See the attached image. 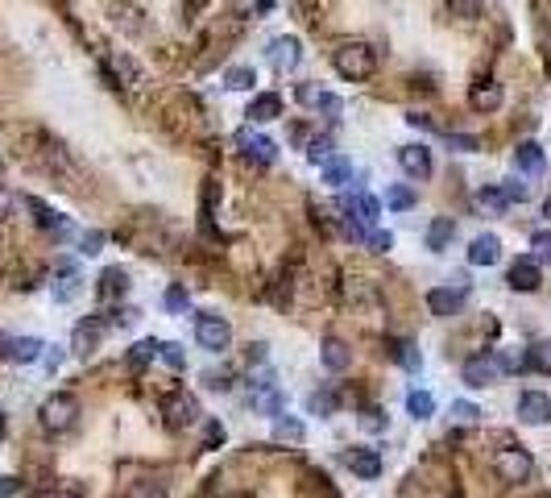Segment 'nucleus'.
<instances>
[{
    "label": "nucleus",
    "instance_id": "f8f14e48",
    "mask_svg": "<svg viewBox=\"0 0 551 498\" xmlns=\"http://www.w3.org/2000/svg\"><path fill=\"white\" fill-rule=\"evenodd\" d=\"M112 329V320L104 316H87L75 324V337H71V349L75 357H87V353H96L100 349V340H104V332Z\"/></svg>",
    "mask_w": 551,
    "mask_h": 498
},
{
    "label": "nucleus",
    "instance_id": "c756f323",
    "mask_svg": "<svg viewBox=\"0 0 551 498\" xmlns=\"http://www.w3.org/2000/svg\"><path fill=\"white\" fill-rule=\"evenodd\" d=\"M348 179H352V162L336 159V154H332V159L324 162V183H328V187H344Z\"/></svg>",
    "mask_w": 551,
    "mask_h": 498
},
{
    "label": "nucleus",
    "instance_id": "4468645a",
    "mask_svg": "<svg viewBox=\"0 0 551 498\" xmlns=\"http://www.w3.org/2000/svg\"><path fill=\"white\" fill-rule=\"evenodd\" d=\"M237 146H240V154H245L249 162H257V167L278 162V142H270V137H262V134H253V129H240Z\"/></svg>",
    "mask_w": 551,
    "mask_h": 498
},
{
    "label": "nucleus",
    "instance_id": "f257e3e1",
    "mask_svg": "<svg viewBox=\"0 0 551 498\" xmlns=\"http://www.w3.org/2000/svg\"><path fill=\"white\" fill-rule=\"evenodd\" d=\"M332 67L348 84H365V79L377 75V50H373L369 42H340V46L332 50Z\"/></svg>",
    "mask_w": 551,
    "mask_h": 498
},
{
    "label": "nucleus",
    "instance_id": "72a5a7b5",
    "mask_svg": "<svg viewBox=\"0 0 551 498\" xmlns=\"http://www.w3.org/2000/svg\"><path fill=\"white\" fill-rule=\"evenodd\" d=\"M477 208H485V212H493V216H502L506 208H510V200L502 195V187H481V192H477Z\"/></svg>",
    "mask_w": 551,
    "mask_h": 498
},
{
    "label": "nucleus",
    "instance_id": "c85d7f7f",
    "mask_svg": "<svg viewBox=\"0 0 551 498\" xmlns=\"http://www.w3.org/2000/svg\"><path fill=\"white\" fill-rule=\"evenodd\" d=\"M415 204H419V195L410 192L407 183H394V187H385V208H394V212H410Z\"/></svg>",
    "mask_w": 551,
    "mask_h": 498
},
{
    "label": "nucleus",
    "instance_id": "3c124183",
    "mask_svg": "<svg viewBox=\"0 0 551 498\" xmlns=\"http://www.w3.org/2000/svg\"><path fill=\"white\" fill-rule=\"evenodd\" d=\"M407 125H415V129H427V134H435V121L427 117V112H407Z\"/></svg>",
    "mask_w": 551,
    "mask_h": 498
},
{
    "label": "nucleus",
    "instance_id": "f03ea898",
    "mask_svg": "<svg viewBox=\"0 0 551 498\" xmlns=\"http://www.w3.org/2000/svg\"><path fill=\"white\" fill-rule=\"evenodd\" d=\"M37 424L46 428L50 437L71 432V428L79 424V399H75L71 390H54V395L42 399V407H37Z\"/></svg>",
    "mask_w": 551,
    "mask_h": 498
},
{
    "label": "nucleus",
    "instance_id": "5fc2aeb1",
    "mask_svg": "<svg viewBox=\"0 0 551 498\" xmlns=\"http://www.w3.org/2000/svg\"><path fill=\"white\" fill-rule=\"evenodd\" d=\"M17 490H21L17 486V478H9V474L0 478V498H17Z\"/></svg>",
    "mask_w": 551,
    "mask_h": 498
},
{
    "label": "nucleus",
    "instance_id": "4be33fe9",
    "mask_svg": "<svg viewBox=\"0 0 551 498\" xmlns=\"http://www.w3.org/2000/svg\"><path fill=\"white\" fill-rule=\"evenodd\" d=\"M468 109L473 112H498L502 109V84H493V79L477 84L473 92H468Z\"/></svg>",
    "mask_w": 551,
    "mask_h": 498
},
{
    "label": "nucleus",
    "instance_id": "c03bdc74",
    "mask_svg": "<svg viewBox=\"0 0 551 498\" xmlns=\"http://www.w3.org/2000/svg\"><path fill=\"white\" fill-rule=\"evenodd\" d=\"M502 195L510 200V204H527V200H531V187H527V183H518V179H506L502 183Z\"/></svg>",
    "mask_w": 551,
    "mask_h": 498
},
{
    "label": "nucleus",
    "instance_id": "dca6fc26",
    "mask_svg": "<svg viewBox=\"0 0 551 498\" xmlns=\"http://www.w3.org/2000/svg\"><path fill=\"white\" fill-rule=\"evenodd\" d=\"M25 204H29V212H34V220H37V229H46V233H54V237H59V241H67V237H71V220L62 216V212H54V208H46L42 204V200H25Z\"/></svg>",
    "mask_w": 551,
    "mask_h": 498
},
{
    "label": "nucleus",
    "instance_id": "a211bd4d",
    "mask_svg": "<svg viewBox=\"0 0 551 498\" xmlns=\"http://www.w3.org/2000/svg\"><path fill=\"white\" fill-rule=\"evenodd\" d=\"M340 212H344V216H352V220H361L365 229H373V225H377V216H382V200H373V195L357 192L348 204H340Z\"/></svg>",
    "mask_w": 551,
    "mask_h": 498
},
{
    "label": "nucleus",
    "instance_id": "2eb2a0df",
    "mask_svg": "<svg viewBox=\"0 0 551 498\" xmlns=\"http://www.w3.org/2000/svg\"><path fill=\"white\" fill-rule=\"evenodd\" d=\"M348 469L361 478V482H377L382 478V453L377 449H365V445H357V449H348Z\"/></svg>",
    "mask_w": 551,
    "mask_h": 498
},
{
    "label": "nucleus",
    "instance_id": "6e6552de",
    "mask_svg": "<svg viewBox=\"0 0 551 498\" xmlns=\"http://www.w3.org/2000/svg\"><path fill=\"white\" fill-rule=\"evenodd\" d=\"M162 420H166L170 432H182V428H191L199 420V403L187 395V390H174L162 399Z\"/></svg>",
    "mask_w": 551,
    "mask_h": 498
},
{
    "label": "nucleus",
    "instance_id": "cd10ccee",
    "mask_svg": "<svg viewBox=\"0 0 551 498\" xmlns=\"http://www.w3.org/2000/svg\"><path fill=\"white\" fill-rule=\"evenodd\" d=\"M220 84H224L228 92H253V84H257V71H253V67H228V71L220 75Z\"/></svg>",
    "mask_w": 551,
    "mask_h": 498
},
{
    "label": "nucleus",
    "instance_id": "37998d69",
    "mask_svg": "<svg viewBox=\"0 0 551 498\" xmlns=\"http://www.w3.org/2000/svg\"><path fill=\"white\" fill-rule=\"evenodd\" d=\"M531 249H535V262H551V233L547 229L531 233Z\"/></svg>",
    "mask_w": 551,
    "mask_h": 498
},
{
    "label": "nucleus",
    "instance_id": "49530a36",
    "mask_svg": "<svg viewBox=\"0 0 551 498\" xmlns=\"http://www.w3.org/2000/svg\"><path fill=\"white\" fill-rule=\"evenodd\" d=\"M34 498H84V494H79V486H67V482H54V486L37 490Z\"/></svg>",
    "mask_w": 551,
    "mask_h": 498
},
{
    "label": "nucleus",
    "instance_id": "f3484780",
    "mask_svg": "<svg viewBox=\"0 0 551 498\" xmlns=\"http://www.w3.org/2000/svg\"><path fill=\"white\" fill-rule=\"evenodd\" d=\"M245 117H249V125H270V121H278V117H282V96H278V92H257V96L249 100Z\"/></svg>",
    "mask_w": 551,
    "mask_h": 498
},
{
    "label": "nucleus",
    "instance_id": "79ce46f5",
    "mask_svg": "<svg viewBox=\"0 0 551 498\" xmlns=\"http://www.w3.org/2000/svg\"><path fill=\"white\" fill-rule=\"evenodd\" d=\"M498 362H502L506 374H523V370H527V349H523V353L502 349V353H498Z\"/></svg>",
    "mask_w": 551,
    "mask_h": 498
},
{
    "label": "nucleus",
    "instance_id": "423d86ee",
    "mask_svg": "<svg viewBox=\"0 0 551 498\" xmlns=\"http://www.w3.org/2000/svg\"><path fill=\"white\" fill-rule=\"evenodd\" d=\"M465 304H468V287L465 282H448V287H432L427 291V312H432L435 320H452V316H460L465 312Z\"/></svg>",
    "mask_w": 551,
    "mask_h": 498
},
{
    "label": "nucleus",
    "instance_id": "a19ab883",
    "mask_svg": "<svg viewBox=\"0 0 551 498\" xmlns=\"http://www.w3.org/2000/svg\"><path fill=\"white\" fill-rule=\"evenodd\" d=\"M162 304H166V312L182 316V312L191 307V299H187V291H182V287H166V295H162Z\"/></svg>",
    "mask_w": 551,
    "mask_h": 498
},
{
    "label": "nucleus",
    "instance_id": "0eeeda50",
    "mask_svg": "<svg viewBox=\"0 0 551 498\" xmlns=\"http://www.w3.org/2000/svg\"><path fill=\"white\" fill-rule=\"evenodd\" d=\"M265 62H270V67H274L278 75L299 71V62H303V42H299L295 34L270 37V46H265Z\"/></svg>",
    "mask_w": 551,
    "mask_h": 498
},
{
    "label": "nucleus",
    "instance_id": "1a4fd4ad",
    "mask_svg": "<svg viewBox=\"0 0 551 498\" xmlns=\"http://www.w3.org/2000/svg\"><path fill=\"white\" fill-rule=\"evenodd\" d=\"M398 167H402V175L415 183H427L435 175V159L432 150L423 146V142H410V146H398Z\"/></svg>",
    "mask_w": 551,
    "mask_h": 498
},
{
    "label": "nucleus",
    "instance_id": "2f4dec72",
    "mask_svg": "<svg viewBox=\"0 0 551 498\" xmlns=\"http://www.w3.org/2000/svg\"><path fill=\"white\" fill-rule=\"evenodd\" d=\"M158 349H162V340H137L129 349V370H145L158 357Z\"/></svg>",
    "mask_w": 551,
    "mask_h": 498
},
{
    "label": "nucleus",
    "instance_id": "8fccbe9b",
    "mask_svg": "<svg viewBox=\"0 0 551 498\" xmlns=\"http://www.w3.org/2000/svg\"><path fill=\"white\" fill-rule=\"evenodd\" d=\"M216 445H224V424H207V437H204V449H216Z\"/></svg>",
    "mask_w": 551,
    "mask_h": 498
},
{
    "label": "nucleus",
    "instance_id": "13d9d810",
    "mask_svg": "<svg viewBox=\"0 0 551 498\" xmlns=\"http://www.w3.org/2000/svg\"><path fill=\"white\" fill-rule=\"evenodd\" d=\"M543 216H551V195H547V200H543Z\"/></svg>",
    "mask_w": 551,
    "mask_h": 498
},
{
    "label": "nucleus",
    "instance_id": "393cba45",
    "mask_svg": "<svg viewBox=\"0 0 551 498\" xmlns=\"http://www.w3.org/2000/svg\"><path fill=\"white\" fill-rule=\"evenodd\" d=\"M452 237H456V220L452 216H435L432 225H427V237H423V241H427L432 254H443V249L452 245Z\"/></svg>",
    "mask_w": 551,
    "mask_h": 498
},
{
    "label": "nucleus",
    "instance_id": "20e7f679",
    "mask_svg": "<svg viewBox=\"0 0 551 498\" xmlns=\"http://www.w3.org/2000/svg\"><path fill=\"white\" fill-rule=\"evenodd\" d=\"M195 340H199V349L207 353H224L232 345V324H228L220 312H199L195 316Z\"/></svg>",
    "mask_w": 551,
    "mask_h": 498
},
{
    "label": "nucleus",
    "instance_id": "7ed1b4c3",
    "mask_svg": "<svg viewBox=\"0 0 551 498\" xmlns=\"http://www.w3.org/2000/svg\"><path fill=\"white\" fill-rule=\"evenodd\" d=\"M493 474L502 478L506 486H518V482H531L535 478V457L527 449H498L493 453Z\"/></svg>",
    "mask_w": 551,
    "mask_h": 498
},
{
    "label": "nucleus",
    "instance_id": "aec40b11",
    "mask_svg": "<svg viewBox=\"0 0 551 498\" xmlns=\"http://www.w3.org/2000/svg\"><path fill=\"white\" fill-rule=\"evenodd\" d=\"M320 362H324L332 374H344L348 365H352V349H348L340 337H324V345H320Z\"/></svg>",
    "mask_w": 551,
    "mask_h": 498
},
{
    "label": "nucleus",
    "instance_id": "6ab92c4d",
    "mask_svg": "<svg viewBox=\"0 0 551 498\" xmlns=\"http://www.w3.org/2000/svg\"><path fill=\"white\" fill-rule=\"evenodd\" d=\"M498 257H502V241L493 233H481V237L468 241V262L473 266H498Z\"/></svg>",
    "mask_w": 551,
    "mask_h": 498
},
{
    "label": "nucleus",
    "instance_id": "412c9836",
    "mask_svg": "<svg viewBox=\"0 0 551 498\" xmlns=\"http://www.w3.org/2000/svg\"><path fill=\"white\" fill-rule=\"evenodd\" d=\"M125 291H129V274H125L120 266H109L104 274H100L96 295L104 299V304H117V299H125Z\"/></svg>",
    "mask_w": 551,
    "mask_h": 498
},
{
    "label": "nucleus",
    "instance_id": "bb28decb",
    "mask_svg": "<svg viewBox=\"0 0 551 498\" xmlns=\"http://www.w3.org/2000/svg\"><path fill=\"white\" fill-rule=\"evenodd\" d=\"M527 370H535V374L551 378V337L535 340V345L527 349Z\"/></svg>",
    "mask_w": 551,
    "mask_h": 498
},
{
    "label": "nucleus",
    "instance_id": "9d476101",
    "mask_svg": "<svg viewBox=\"0 0 551 498\" xmlns=\"http://www.w3.org/2000/svg\"><path fill=\"white\" fill-rule=\"evenodd\" d=\"M515 412H518V424H527V428L551 424V395H543V390H523Z\"/></svg>",
    "mask_w": 551,
    "mask_h": 498
},
{
    "label": "nucleus",
    "instance_id": "ddd939ff",
    "mask_svg": "<svg viewBox=\"0 0 551 498\" xmlns=\"http://www.w3.org/2000/svg\"><path fill=\"white\" fill-rule=\"evenodd\" d=\"M506 287H510V291H523V295L539 291L543 266L535 262V257H518V262H510V270H506Z\"/></svg>",
    "mask_w": 551,
    "mask_h": 498
},
{
    "label": "nucleus",
    "instance_id": "de8ad7c7",
    "mask_svg": "<svg viewBox=\"0 0 551 498\" xmlns=\"http://www.w3.org/2000/svg\"><path fill=\"white\" fill-rule=\"evenodd\" d=\"M365 245H369L373 254H390V249H394V237H390V233H369Z\"/></svg>",
    "mask_w": 551,
    "mask_h": 498
},
{
    "label": "nucleus",
    "instance_id": "ea45409f",
    "mask_svg": "<svg viewBox=\"0 0 551 498\" xmlns=\"http://www.w3.org/2000/svg\"><path fill=\"white\" fill-rule=\"evenodd\" d=\"M158 357H162V362H166L170 370H187V353H182V345H174V340H162Z\"/></svg>",
    "mask_w": 551,
    "mask_h": 498
},
{
    "label": "nucleus",
    "instance_id": "864d4df0",
    "mask_svg": "<svg viewBox=\"0 0 551 498\" xmlns=\"http://www.w3.org/2000/svg\"><path fill=\"white\" fill-rule=\"evenodd\" d=\"M207 387H212V390H228V387H232V374H228V370H220V374H207Z\"/></svg>",
    "mask_w": 551,
    "mask_h": 498
},
{
    "label": "nucleus",
    "instance_id": "c9c22d12",
    "mask_svg": "<svg viewBox=\"0 0 551 498\" xmlns=\"http://www.w3.org/2000/svg\"><path fill=\"white\" fill-rule=\"evenodd\" d=\"M274 440H290V445H299V440H303V424H299V420H290V415H274Z\"/></svg>",
    "mask_w": 551,
    "mask_h": 498
},
{
    "label": "nucleus",
    "instance_id": "a18cd8bd",
    "mask_svg": "<svg viewBox=\"0 0 551 498\" xmlns=\"http://www.w3.org/2000/svg\"><path fill=\"white\" fill-rule=\"evenodd\" d=\"M452 415L460 420V424H477V420H481V407H477V403H468V399H456L452 403Z\"/></svg>",
    "mask_w": 551,
    "mask_h": 498
},
{
    "label": "nucleus",
    "instance_id": "4c0bfd02",
    "mask_svg": "<svg viewBox=\"0 0 551 498\" xmlns=\"http://www.w3.org/2000/svg\"><path fill=\"white\" fill-rule=\"evenodd\" d=\"M481 4H485V0H448V12H452V17H460V21H477Z\"/></svg>",
    "mask_w": 551,
    "mask_h": 498
},
{
    "label": "nucleus",
    "instance_id": "7c9ffc66",
    "mask_svg": "<svg viewBox=\"0 0 551 498\" xmlns=\"http://www.w3.org/2000/svg\"><path fill=\"white\" fill-rule=\"evenodd\" d=\"M336 407H340V399H336L332 390H312V395H307V412L320 415V420L336 415Z\"/></svg>",
    "mask_w": 551,
    "mask_h": 498
},
{
    "label": "nucleus",
    "instance_id": "b1692460",
    "mask_svg": "<svg viewBox=\"0 0 551 498\" xmlns=\"http://www.w3.org/2000/svg\"><path fill=\"white\" fill-rule=\"evenodd\" d=\"M42 349H46V345H42L37 337H12V340H4V357H9V362H17V365L37 362V357H42Z\"/></svg>",
    "mask_w": 551,
    "mask_h": 498
},
{
    "label": "nucleus",
    "instance_id": "f704fd0d",
    "mask_svg": "<svg viewBox=\"0 0 551 498\" xmlns=\"http://www.w3.org/2000/svg\"><path fill=\"white\" fill-rule=\"evenodd\" d=\"M59 274H62V279H59V287H54V299H59V304H67V299H75V295H79V274H75V266H62Z\"/></svg>",
    "mask_w": 551,
    "mask_h": 498
},
{
    "label": "nucleus",
    "instance_id": "e433bc0d",
    "mask_svg": "<svg viewBox=\"0 0 551 498\" xmlns=\"http://www.w3.org/2000/svg\"><path fill=\"white\" fill-rule=\"evenodd\" d=\"M307 159H312L315 167H324V162L332 159V137H328V134H315L312 146H307Z\"/></svg>",
    "mask_w": 551,
    "mask_h": 498
},
{
    "label": "nucleus",
    "instance_id": "39448f33",
    "mask_svg": "<svg viewBox=\"0 0 551 498\" xmlns=\"http://www.w3.org/2000/svg\"><path fill=\"white\" fill-rule=\"evenodd\" d=\"M502 362H498V353H477V357H468L460 378H465V387L473 390H485V387H498L502 382Z\"/></svg>",
    "mask_w": 551,
    "mask_h": 498
},
{
    "label": "nucleus",
    "instance_id": "603ef678",
    "mask_svg": "<svg viewBox=\"0 0 551 498\" xmlns=\"http://www.w3.org/2000/svg\"><path fill=\"white\" fill-rule=\"evenodd\" d=\"M361 428H369V432H382V428H385V420H382V412H373V407H369V412H365V415H361Z\"/></svg>",
    "mask_w": 551,
    "mask_h": 498
},
{
    "label": "nucleus",
    "instance_id": "4d7b16f0",
    "mask_svg": "<svg viewBox=\"0 0 551 498\" xmlns=\"http://www.w3.org/2000/svg\"><path fill=\"white\" fill-rule=\"evenodd\" d=\"M9 437V412H0V440Z\"/></svg>",
    "mask_w": 551,
    "mask_h": 498
},
{
    "label": "nucleus",
    "instance_id": "6e6d98bb",
    "mask_svg": "<svg viewBox=\"0 0 551 498\" xmlns=\"http://www.w3.org/2000/svg\"><path fill=\"white\" fill-rule=\"evenodd\" d=\"M12 216V195L0 187V220H9Z\"/></svg>",
    "mask_w": 551,
    "mask_h": 498
},
{
    "label": "nucleus",
    "instance_id": "5701e85b",
    "mask_svg": "<svg viewBox=\"0 0 551 498\" xmlns=\"http://www.w3.org/2000/svg\"><path fill=\"white\" fill-rule=\"evenodd\" d=\"M515 167L523 170V175H543L547 154H543L539 142H518V146H515Z\"/></svg>",
    "mask_w": 551,
    "mask_h": 498
},
{
    "label": "nucleus",
    "instance_id": "a878e982",
    "mask_svg": "<svg viewBox=\"0 0 551 498\" xmlns=\"http://www.w3.org/2000/svg\"><path fill=\"white\" fill-rule=\"evenodd\" d=\"M390 357H394L402 370H410V374H419L423 370V353L415 340H390Z\"/></svg>",
    "mask_w": 551,
    "mask_h": 498
},
{
    "label": "nucleus",
    "instance_id": "58836bf2",
    "mask_svg": "<svg viewBox=\"0 0 551 498\" xmlns=\"http://www.w3.org/2000/svg\"><path fill=\"white\" fill-rule=\"evenodd\" d=\"M443 142H448V150H456V154H477L481 150V137H473V134H443Z\"/></svg>",
    "mask_w": 551,
    "mask_h": 498
},
{
    "label": "nucleus",
    "instance_id": "09e8293b",
    "mask_svg": "<svg viewBox=\"0 0 551 498\" xmlns=\"http://www.w3.org/2000/svg\"><path fill=\"white\" fill-rule=\"evenodd\" d=\"M100 245H104V233H84V237H79V254H100Z\"/></svg>",
    "mask_w": 551,
    "mask_h": 498
},
{
    "label": "nucleus",
    "instance_id": "9b49d317",
    "mask_svg": "<svg viewBox=\"0 0 551 498\" xmlns=\"http://www.w3.org/2000/svg\"><path fill=\"white\" fill-rule=\"evenodd\" d=\"M299 104H307V109H315V112H324L328 121H340V112H344V100L336 96V92H328V87H320V84H299Z\"/></svg>",
    "mask_w": 551,
    "mask_h": 498
},
{
    "label": "nucleus",
    "instance_id": "473e14b6",
    "mask_svg": "<svg viewBox=\"0 0 551 498\" xmlns=\"http://www.w3.org/2000/svg\"><path fill=\"white\" fill-rule=\"evenodd\" d=\"M407 412L415 415V420H432V415H435L432 390H410V395H407Z\"/></svg>",
    "mask_w": 551,
    "mask_h": 498
}]
</instances>
